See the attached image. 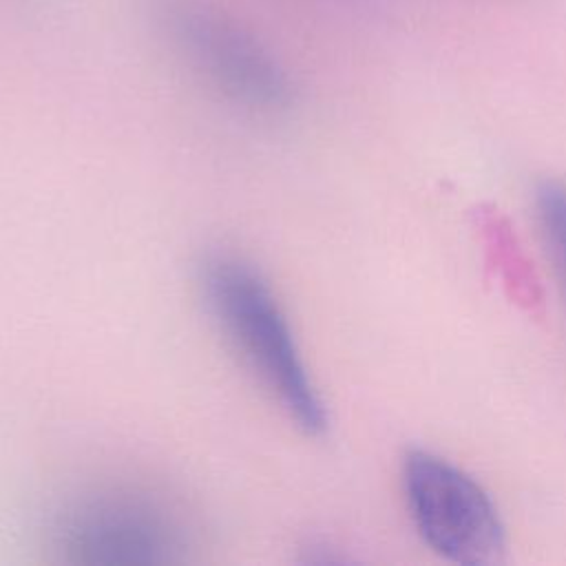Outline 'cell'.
Here are the masks:
<instances>
[{
	"mask_svg": "<svg viewBox=\"0 0 566 566\" xmlns=\"http://www.w3.org/2000/svg\"><path fill=\"white\" fill-rule=\"evenodd\" d=\"M199 281L208 310L261 387L294 427L321 436L327 429V407L263 274L239 256L212 254L203 261Z\"/></svg>",
	"mask_w": 566,
	"mask_h": 566,
	"instance_id": "1",
	"label": "cell"
},
{
	"mask_svg": "<svg viewBox=\"0 0 566 566\" xmlns=\"http://www.w3.org/2000/svg\"><path fill=\"white\" fill-rule=\"evenodd\" d=\"M190 526L168 495L142 484H104L71 497L55 515L51 544L84 566H159L184 562Z\"/></svg>",
	"mask_w": 566,
	"mask_h": 566,
	"instance_id": "2",
	"label": "cell"
},
{
	"mask_svg": "<svg viewBox=\"0 0 566 566\" xmlns=\"http://www.w3.org/2000/svg\"><path fill=\"white\" fill-rule=\"evenodd\" d=\"M148 13L175 55L228 102L256 113L294 102L281 57L228 9L212 0H148Z\"/></svg>",
	"mask_w": 566,
	"mask_h": 566,
	"instance_id": "3",
	"label": "cell"
},
{
	"mask_svg": "<svg viewBox=\"0 0 566 566\" xmlns=\"http://www.w3.org/2000/svg\"><path fill=\"white\" fill-rule=\"evenodd\" d=\"M400 484L416 533L438 557L464 566L502 559L506 531L500 511L464 469L433 451L409 449Z\"/></svg>",
	"mask_w": 566,
	"mask_h": 566,
	"instance_id": "4",
	"label": "cell"
},
{
	"mask_svg": "<svg viewBox=\"0 0 566 566\" xmlns=\"http://www.w3.org/2000/svg\"><path fill=\"white\" fill-rule=\"evenodd\" d=\"M533 203L546 256L566 301V184L555 179L542 181Z\"/></svg>",
	"mask_w": 566,
	"mask_h": 566,
	"instance_id": "5",
	"label": "cell"
},
{
	"mask_svg": "<svg viewBox=\"0 0 566 566\" xmlns=\"http://www.w3.org/2000/svg\"><path fill=\"white\" fill-rule=\"evenodd\" d=\"M340 2H363V0H340Z\"/></svg>",
	"mask_w": 566,
	"mask_h": 566,
	"instance_id": "6",
	"label": "cell"
}]
</instances>
